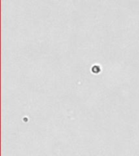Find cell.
I'll return each instance as SVG.
<instances>
[{
	"label": "cell",
	"instance_id": "obj_1",
	"mask_svg": "<svg viewBox=\"0 0 139 156\" xmlns=\"http://www.w3.org/2000/svg\"><path fill=\"white\" fill-rule=\"evenodd\" d=\"M91 72H92L93 73H94V74H97V73H99L100 72H101V68H100L99 65H97V64H95L92 67V68H91Z\"/></svg>",
	"mask_w": 139,
	"mask_h": 156
}]
</instances>
